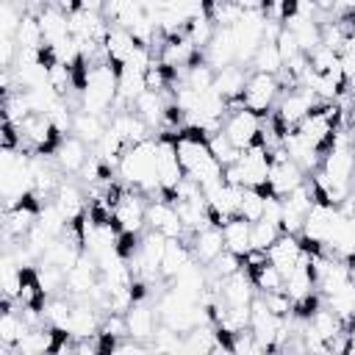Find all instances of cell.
<instances>
[{"mask_svg": "<svg viewBox=\"0 0 355 355\" xmlns=\"http://www.w3.org/2000/svg\"><path fill=\"white\" fill-rule=\"evenodd\" d=\"M349 355H355V322L349 327Z\"/></svg>", "mask_w": 355, "mask_h": 355, "instance_id": "obj_33", "label": "cell"}, {"mask_svg": "<svg viewBox=\"0 0 355 355\" xmlns=\"http://www.w3.org/2000/svg\"><path fill=\"white\" fill-rule=\"evenodd\" d=\"M250 277H252V283H255V291L258 294H266V291H280L283 288V280H286V275L275 266V263H263V266H258L255 272H250Z\"/></svg>", "mask_w": 355, "mask_h": 355, "instance_id": "obj_21", "label": "cell"}, {"mask_svg": "<svg viewBox=\"0 0 355 355\" xmlns=\"http://www.w3.org/2000/svg\"><path fill=\"white\" fill-rule=\"evenodd\" d=\"M208 147H211V153H214V158L222 164V166H230V164H236L239 161V155H241V150L219 130V133H214V136H208Z\"/></svg>", "mask_w": 355, "mask_h": 355, "instance_id": "obj_25", "label": "cell"}, {"mask_svg": "<svg viewBox=\"0 0 355 355\" xmlns=\"http://www.w3.org/2000/svg\"><path fill=\"white\" fill-rule=\"evenodd\" d=\"M241 11H266L269 0H236Z\"/></svg>", "mask_w": 355, "mask_h": 355, "instance_id": "obj_31", "label": "cell"}, {"mask_svg": "<svg viewBox=\"0 0 355 355\" xmlns=\"http://www.w3.org/2000/svg\"><path fill=\"white\" fill-rule=\"evenodd\" d=\"M100 280V266L89 252H80V258L67 269V291L69 297H89V291Z\"/></svg>", "mask_w": 355, "mask_h": 355, "instance_id": "obj_7", "label": "cell"}, {"mask_svg": "<svg viewBox=\"0 0 355 355\" xmlns=\"http://www.w3.org/2000/svg\"><path fill=\"white\" fill-rule=\"evenodd\" d=\"M352 19H355V11H352Z\"/></svg>", "mask_w": 355, "mask_h": 355, "instance_id": "obj_34", "label": "cell"}, {"mask_svg": "<svg viewBox=\"0 0 355 355\" xmlns=\"http://www.w3.org/2000/svg\"><path fill=\"white\" fill-rule=\"evenodd\" d=\"M283 233V227L277 225V222H269V219H258V222H252V227H250V244L252 247H258V250H269L275 241H277V236Z\"/></svg>", "mask_w": 355, "mask_h": 355, "instance_id": "obj_22", "label": "cell"}, {"mask_svg": "<svg viewBox=\"0 0 355 355\" xmlns=\"http://www.w3.org/2000/svg\"><path fill=\"white\" fill-rule=\"evenodd\" d=\"M247 78H250V72H244V67H241V64H227V67L216 69L214 89H216L225 100H230V97L244 94V83H247Z\"/></svg>", "mask_w": 355, "mask_h": 355, "instance_id": "obj_17", "label": "cell"}, {"mask_svg": "<svg viewBox=\"0 0 355 355\" xmlns=\"http://www.w3.org/2000/svg\"><path fill=\"white\" fill-rule=\"evenodd\" d=\"M277 50H280V55H283V64L288 61V58H294L297 53H302L300 50V44H297V39H294V33L291 31H280V36H277Z\"/></svg>", "mask_w": 355, "mask_h": 355, "instance_id": "obj_30", "label": "cell"}, {"mask_svg": "<svg viewBox=\"0 0 355 355\" xmlns=\"http://www.w3.org/2000/svg\"><path fill=\"white\" fill-rule=\"evenodd\" d=\"M266 194L269 191H261V189H244L241 191V202H239V216H244L247 222H258L263 216Z\"/></svg>", "mask_w": 355, "mask_h": 355, "instance_id": "obj_23", "label": "cell"}, {"mask_svg": "<svg viewBox=\"0 0 355 355\" xmlns=\"http://www.w3.org/2000/svg\"><path fill=\"white\" fill-rule=\"evenodd\" d=\"M250 227L252 222H247L244 216H233L227 225H222V239H225V250L244 255L252 244H250Z\"/></svg>", "mask_w": 355, "mask_h": 355, "instance_id": "obj_19", "label": "cell"}, {"mask_svg": "<svg viewBox=\"0 0 355 355\" xmlns=\"http://www.w3.org/2000/svg\"><path fill=\"white\" fill-rule=\"evenodd\" d=\"M283 86L277 80V75H269V72H250L247 83H244V108L255 111L258 116L269 114L280 97Z\"/></svg>", "mask_w": 355, "mask_h": 355, "instance_id": "obj_4", "label": "cell"}, {"mask_svg": "<svg viewBox=\"0 0 355 355\" xmlns=\"http://www.w3.org/2000/svg\"><path fill=\"white\" fill-rule=\"evenodd\" d=\"M147 227L164 233L166 239H180L183 230H186L183 222H180V216H178L175 202H169L164 197L150 200V205H147Z\"/></svg>", "mask_w": 355, "mask_h": 355, "instance_id": "obj_6", "label": "cell"}, {"mask_svg": "<svg viewBox=\"0 0 355 355\" xmlns=\"http://www.w3.org/2000/svg\"><path fill=\"white\" fill-rule=\"evenodd\" d=\"M219 291H222V302H225V305H250L252 297L258 294V291H255V283H252V277H250L247 269H239L236 275L225 277V280L219 283Z\"/></svg>", "mask_w": 355, "mask_h": 355, "instance_id": "obj_13", "label": "cell"}, {"mask_svg": "<svg viewBox=\"0 0 355 355\" xmlns=\"http://www.w3.org/2000/svg\"><path fill=\"white\" fill-rule=\"evenodd\" d=\"M222 133H225L239 150H244V147H250L252 141H258V136H261V116H258L255 111H250V108L233 111V114L225 116Z\"/></svg>", "mask_w": 355, "mask_h": 355, "instance_id": "obj_5", "label": "cell"}, {"mask_svg": "<svg viewBox=\"0 0 355 355\" xmlns=\"http://www.w3.org/2000/svg\"><path fill=\"white\" fill-rule=\"evenodd\" d=\"M22 17H25V8H17L14 0H3V8H0V28H3V36H17Z\"/></svg>", "mask_w": 355, "mask_h": 355, "instance_id": "obj_27", "label": "cell"}, {"mask_svg": "<svg viewBox=\"0 0 355 355\" xmlns=\"http://www.w3.org/2000/svg\"><path fill=\"white\" fill-rule=\"evenodd\" d=\"M150 349H155V352H183V333L161 324L155 330L153 341H150Z\"/></svg>", "mask_w": 355, "mask_h": 355, "instance_id": "obj_26", "label": "cell"}, {"mask_svg": "<svg viewBox=\"0 0 355 355\" xmlns=\"http://www.w3.org/2000/svg\"><path fill=\"white\" fill-rule=\"evenodd\" d=\"M53 202L61 208V214H64L69 222H78V219L86 214V197H83V191H80L75 183H69V180H61V186H58Z\"/></svg>", "mask_w": 355, "mask_h": 355, "instance_id": "obj_16", "label": "cell"}, {"mask_svg": "<svg viewBox=\"0 0 355 355\" xmlns=\"http://www.w3.org/2000/svg\"><path fill=\"white\" fill-rule=\"evenodd\" d=\"M183 178H186V172H183L180 158H178L175 136L161 133L158 136V189H161V197L175 202V191L183 183Z\"/></svg>", "mask_w": 355, "mask_h": 355, "instance_id": "obj_2", "label": "cell"}, {"mask_svg": "<svg viewBox=\"0 0 355 355\" xmlns=\"http://www.w3.org/2000/svg\"><path fill=\"white\" fill-rule=\"evenodd\" d=\"M136 36L128 31V28H122V25H111V31H108V39H105V53H108V61L119 69L130 55H133V50H136Z\"/></svg>", "mask_w": 355, "mask_h": 355, "instance_id": "obj_14", "label": "cell"}, {"mask_svg": "<svg viewBox=\"0 0 355 355\" xmlns=\"http://www.w3.org/2000/svg\"><path fill=\"white\" fill-rule=\"evenodd\" d=\"M263 297V302H266V308L272 311V313H277V316H294V300L280 288V291H266V294H261Z\"/></svg>", "mask_w": 355, "mask_h": 355, "instance_id": "obj_29", "label": "cell"}, {"mask_svg": "<svg viewBox=\"0 0 355 355\" xmlns=\"http://www.w3.org/2000/svg\"><path fill=\"white\" fill-rule=\"evenodd\" d=\"M202 55H205V61L214 69L236 64V36H233V28H216V33L208 42V47L202 50Z\"/></svg>", "mask_w": 355, "mask_h": 355, "instance_id": "obj_12", "label": "cell"}, {"mask_svg": "<svg viewBox=\"0 0 355 355\" xmlns=\"http://www.w3.org/2000/svg\"><path fill=\"white\" fill-rule=\"evenodd\" d=\"M105 130H108L105 116H100V114H89V111H75L72 133H75L78 139H83L89 147H94V144L103 139Z\"/></svg>", "mask_w": 355, "mask_h": 355, "instance_id": "obj_18", "label": "cell"}, {"mask_svg": "<svg viewBox=\"0 0 355 355\" xmlns=\"http://www.w3.org/2000/svg\"><path fill=\"white\" fill-rule=\"evenodd\" d=\"M86 158H89V153H86V141L78 139L75 133H72V136H64V139L58 141L55 153H53V164H55L64 175H75V172H80L83 164H86Z\"/></svg>", "mask_w": 355, "mask_h": 355, "instance_id": "obj_10", "label": "cell"}, {"mask_svg": "<svg viewBox=\"0 0 355 355\" xmlns=\"http://www.w3.org/2000/svg\"><path fill=\"white\" fill-rule=\"evenodd\" d=\"M125 319H128V336L136 338V341L150 344L153 336H155V330H158L155 322H158L161 316H155V311H153L144 300H136V302L125 311Z\"/></svg>", "mask_w": 355, "mask_h": 355, "instance_id": "obj_9", "label": "cell"}, {"mask_svg": "<svg viewBox=\"0 0 355 355\" xmlns=\"http://www.w3.org/2000/svg\"><path fill=\"white\" fill-rule=\"evenodd\" d=\"M147 194L128 186L122 189L116 205H114V225L119 227V233H141V227H147Z\"/></svg>", "mask_w": 355, "mask_h": 355, "instance_id": "obj_3", "label": "cell"}, {"mask_svg": "<svg viewBox=\"0 0 355 355\" xmlns=\"http://www.w3.org/2000/svg\"><path fill=\"white\" fill-rule=\"evenodd\" d=\"M103 6H105V0H80V8L94 11V14H103Z\"/></svg>", "mask_w": 355, "mask_h": 355, "instance_id": "obj_32", "label": "cell"}, {"mask_svg": "<svg viewBox=\"0 0 355 355\" xmlns=\"http://www.w3.org/2000/svg\"><path fill=\"white\" fill-rule=\"evenodd\" d=\"M250 67H252V72L280 75V69H283V55H280V50H277V42H261V47L255 50Z\"/></svg>", "mask_w": 355, "mask_h": 355, "instance_id": "obj_20", "label": "cell"}, {"mask_svg": "<svg viewBox=\"0 0 355 355\" xmlns=\"http://www.w3.org/2000/svg\"><path fill=\"white\" fill-rule=\"evenodd\" d=\"M266 255H269V263H275L283 275H288V272L300 263V258L305 255V247H302L300 236H294V233H280L277 241L266 250Z\"/></svg>", "mask_w": 355, "mask_h": 355, "instance_id": "obj_8", "label": "cell"}, {"mask_svg": "<svg viewBox=\"0 0 355 355\" xmlns=\"http://www.w3.org/2000/svg\"><path fill=\"white\" fill-rule=\"evenodd\" d=\"M239 269H241V255H236V252H230V250H222V252L205 266L208 277H216V280H225V277L236 275Z\"/></svg>", "mask_w": 355, "mask_h": 355, "instance_id": "obj_24", "label": "cell"}, {"mask_svg": "<svg viewBox=\"0 0 355 355\" xmlns=\"http://www.w3.org/2000/svg\"><path fill=\"white\" fill-rule=\"evenodd\" d=\"M116 172L128 186L144 191L147 197H153V200H155V194L161 197V189H158V139L150 136L144 141L128 144V150L119 158Z\"/></svg>", "mask_w": 355, "mask_h": 355, "instance_id": "obj_1", "label": "cell"}, {"mask_svg": "<svg viewBox=\"0 0 355 355\" xmlns=\"http://www.w3.org/2000/svg\"><path fill=\"white\" fill-rule=\"evenodd\" d=\"M189 250H191V255H194V261L197 263H202V266H208L222 250H225V239H222V227H216V225H208V227H202V230H197L194 236H191V241H189Z\"/></svg>", "mask_w": 355, "mask_h": 355, "instance_id": "obj_11", "label": "cell"}, {"mask_svg": "<svg viewBox=\"0 0 355 355\" xmlns=\"http://www.w3.org/2000/svg\"><path fill=\"white\" fill-rule=\"evenodd\" d=\"M308 61H311L313 72H330V69L338 67V53L333 47H327V44H319V47H313L308 53Z\"/></svg>", "mask_w": 355, "mask_h": 355, "instance_id": "obj_28", "label": "cell"}, {"mask_svg": "<svg viewBox=\"0 0 355 355\" xmlns=\"http://www.w3.org/2000/svg\"><path fill=\"white\" fill-rule=\"evenodd\" d=\"M191 261H194V255H191L189 244L180 241V239H169L166 241V250H164V258H161V277L164 280L178 277Z\"/></svg>", "mask_w": 355, "mask_h": 355, "instance_id": "obj_15", "label": "cell"}]
</instances>
